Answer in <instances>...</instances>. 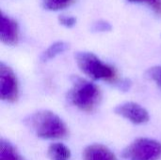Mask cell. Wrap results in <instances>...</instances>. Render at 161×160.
Returning a JSON list of instances; mask_svg holds the SVG:
<instances>
[{"label":"cell","mask_w":161,"mask_h":160,"mask_svg":"<svg viewBox=\"0 0 161 160\" xmlns=\"http://www.w3.org/2000/svg\"><path fill=\"white\" fill-rule=\"evenodd\" d=\"M25 125L39 138L58 140L67 136L64 122L50 110H39L25 119Z\"/></svg>","instance_id":"6da1fadb"},{"label":"cell","mask_w":161,"mask_h":160,"mask_svg":"<svg viewBox=\"0 0 161 160\" xmlns=\"http://www.w3.org/2000/svg\"><path fill=\"white\" fill-rule=\"evenodd\" d=\"M100 97V91L96 85L77 76L72 78V88L68 91L67 99L74 107L91 112L99 104Z\"/></svg>","instance_id":"7a4b0ae2"},{"label":"cell","mask_w":161,"mask_h":160,"mask_svg":"<svg viewBox=\"0 0 161 160\" xmlns=\"http://www.w3.org/2000/svg\"><path fill=\"white\" fill-rule=\"evenodd\" d=\"M75 62L80 71L93 80L114 82L116 72L114 68L104 63L91 52H77L75 56Z\"/></svg>","instance_id":"3957f363"},{"label":"cell","mask_w":161,"mask_h":160,"mask_svg":"<svg viewBox=\"0 0 161 160\" xmlns=\"http://www.w3.org/2000/svg\"><path fill=\"white\" fill-rule=\"evenodd\" d=\"M123 157L126 160H159L161 142L148 138L137 139L125 148Z\"/></svg>","instance_id":"277c9868"},{"label":"cell","mask_w":161,"mask_h":160,"mask_svg":"<svg viewBox=\"0 0 161 160\" xmlns=\"http://www.w3.org/2000/svg\"><path fill=\"white\" fill-rule=\"evenodd\" d=\"M0 98L3 101L13 103L18 98V82L13 71L0 63Z\"/></svg>","instance_id":"5b68a950"},{"label":"cell","mask_w":161,"mask_h":160,"mask_svg":"<svg viewBox=\"0 0 161 160\" xmlns=\"http://www.w3.org/2000/svg\"><path fill=\"white\" fill-rule=\"evenodd\" d=\"M114 112L134 124H145L150 118L148 111L142 106L134 102H125L116 106Z\"/></svg>","instance_id":"8992f818"},{"label":"cell","mask_w":161,"mask_h":160,"mask_svg":"<svg viewBox=\"0 0 161 160\" xmlns=\"http://www.w3.org/2000/svg\"><path fill=\"white\" fill-rule=\"evenodd\" d=\"M19 29L17 23L9 17L1 14L0 17V40L7 45H13L17 42Z\"/></svg>","instance_id":"52a82bcc"},{"label":"cell","mask_w":161,"mask_h":160,"mask_svg":"<svg viewBox=\"0 0 161 160\" xmlns=\"http://www.w3.org/2000/svg\"><path fill=\"white\" fill-rule=\"evenodd\" d=\"M84 160H117L115 155L105 145L91 144L84 149Z\"/></svg>","instance_id":"ba28073f"},{"label":"cell","mask_w":161,"mask_h":160,"mask_svg":"<svg viewBox=\"0 0 161 160\" xmlns=\"http://www.w3.org/2000/svg\"><path fill=\"white\" fill-rule=\"evenodd\" d=\"M69 48V44L65 41H56L54 43H52L41 56V60L42 62H46L49 61L53 58H55L56 57H58V55L64 53L67 49Z\"/></svg>","instance_id":"9c48e42d"},{"label":"cell","mask_w":161,"mask_h":160,"mask_svg":"<svg viewBox=\"0 0 161 160\" xmlns=\"http://www.w3.org/2000/svg\"><path fill=\"white\" fill-rule=\"evenodd\" d=\"M47 155L52 160H65L70 158L71 151L63 143L56 142L49 146Z\"/></svg>","instance_id":"30bf717a"},{"label":"cell","mask_w":161,"mask_h":160,"mask_svg":"<svg viewBox=\"0 0 161 160\" xmlns=\"http://www.w3.org/2000/svg\"><path fill=\"white\" fill-rule=\"evenodd\" d=\"M0 160H23L14 146L6 140L0 141Z\"/></svg>","instance_id":"8fae6325"},{"label":"cell","mask_w":161,"mask_h":160,"mask_svg":"<svg viewBox=\"0 0 161 160\" xmlns=\"http://www.w3.org/2000/svg\"><path fill=\"white\" fill-rule=\"evenodd\" d=\"M72 2L73 0H42V7L51 11H57L65 8Z\"/></svg>","instance_id":"7c38bea8"},{"label":"cell","mask_w":161,"mask_h":160,"mask_svg":"<svg viewBox=\"0 0 161 160\" xmlns=\"http://www.w3.org/2000/svg\"><path fill=\"white\" fill-rule=\"evenodd\" d=\"M146 74L150 80L155 82L161 89V66H154L150 68Z\"/></svg>","instance_id":"4fadbf2b"},{"label":"cell","mask_w":161,"mask_h":160,"mask_svg":"<svg viewBox=\"0 0 161 160\" xmlns=\"http://www.w3.org/2000/svg\"><path fill=\"white\" fill-rule=\"evenodd\" d=\"M131 3L146 4L151 7L158 14H161V0H127Z\"/></svg>","instance_id":"5bb4252c"},{"label":"cell","mask_w":161,"mask_h":160,"mask_svg":"<svg viewBox=\"0 0 161 160\" xmlns=\"http://www.w3.org/2000/svg\"><path fill=\"white\" fill-rule=\"evenodd\" d=\"M92 28L94 32H108V31H110L112 27L108 22L101 20V21L94 23Z\"/></svg>","instance_id":"9a60e30c"},{"label":"cell","mask_w":161,"mask_h":160,"mask_svg":"<svg viewBox=\"0 0 161 160\" xmlns=\"http://www.w3.org/2000/svg\"><path fill=\"white\" fill-rule=\"evenodd\" d=\"M58 22L61 25L67 27V28H71L73 26L75 25L76 23V19L73 16H68V15H60L58 17Z\"/></svg>","instance_id":"2e32d148"},{"label":"cell","mask_w":161,"mask_h":160,"mask_svg":"<svg viewBox=\"0 0 161 160\" xmlns=\"http://www.w3.org/2000/svg\"><path fill=\"white\" fill-rule=\"evenodd\" d=\"M130 86H131V83H130V81H129V80H127V79L121 80V81H120V82H118V84H117L118 89H120L121 91H125L129 90Z\"/></svg>","instance_id":"e0dca14e"},{"label":"cell","mask_w":161,"mask_h":160,"mask_svg":"<svg viewBox=\"0 0 161 160\" xmlns=\"http://www.w3.org/2000/svg\"><path fill=\"white\" fill-rule=\"evenodd\" d=\"M65 160H68V159H65Z\"/></svg>","instance_id":"ac0fdd59"}]
</instances>
